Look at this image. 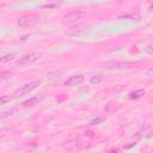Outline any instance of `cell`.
Masks as SVG:
<instances>
[{
  "label": "cell",
  "instance_id": "7c38bea8",
  "mask_svg": "<svg viewBox=\"0 0 153 153\" xmlns=\"http://www.w3.org/2000/svg\"><path fill=\"white\" fill-rule=\"evenodd\" d=\"M13 57H14V54H7V55H4V56L1 57V62H7V61H11Z\"/></svg>",
  "mask_w": 153,
  "mask_h": 153
},
{
  "label": "cell",
  "instance_id": "e0dca14e",
  "mask_svg": "<svg viewBox=\"0 0 153 153\" xmlns=\"http://www.w3.org/2000/svg\"><path fill=\"white\" fill-rule=\"evenodd\" d=\"M146 75L147 76H153V67H151V68H148L146 71Z\"/></svg>",
  "mask_w": 153,
  "mask_h": 153
},
{
  "label": "cell",
  "instance_id": "5b68a950",
  "mask_svg": "<svg viewBox=\"0 0 153 153\" xmlns=\"http://www.w3.org/2000/svg\"><path fill=\"white\" fill-rule=\"evenodd\" d=\"M86 17V12L84 11H80V10H76V11H72V12H68L65 14L63 19L68 23H76L81 19H84Z\"/></svg>",
  "mask_w": 153,
  "mask_h": 153
},
{
  "label": "cell",
  "instance_id": "52a82bcc",
  "mask_svg": "<svg viewBox=\"0 0 153 153\" xmlns=\"http://www.w3.org/2000/svg\"><path fill=\"white\" fill-rule=\"evenodd\" d=\"M85 31H86V29L82 27V26H71L66 30V35L74 37V36H79V35L84 33Z\"/></svg>",
  "mask_w": 153,
  "mask_h": 153
},
{
  "label": "cell",
  "instance_id": "2e32d148",
  "mask_svg": "<svg viewBox=\"0 0 153 153\" xmlns=\"http://www.w3.org/2000/svg\"><path fill=\"white\" fill-rule=\"evenodd\" d=\"M7 102H10V97L7 98V97L2 96V97H1V104H2V105H5V104H6Z\"/></svg>",
  "mask_w": 153,
  "mask_h": 153
},
{
  "label": "cell",
  "instance_id": "277c9868",
  "mask_svg": "<svg viewBox=\"0 0 153 153\" xmlns=\"http://www.w3.org/2000/svg\"><path fill=\"white\" fill-rule=\"evenodd\" d=\"M41 85V81L39 80H35V81H31V82H29V84H25V85H23V86H20L19 88H17L16 91H14V96H25V94H27L29 92H31V91H33L37 86H39Z\"/></svg>",
  "mask_w": 153,
  "mask_h": 153
},
{
  "label": "cell",
  "instance_id": "5bb4252c",
  "mask_svg": "<svg viewBox=\"0 0 153 153\" xmlns=\"http://www.w3.org/2000/svg\"><path fill=\"white\" fill-rule=\"evenodd\" d=\"M145 51L148 53V54H153V43L146 45V47H145Z\"/></svg>",
  "mask_w": 153,
  "mask_h": 153
},
{
  "label": "cell",
  "instance_id": "7a4b0ae2",
  "mask_svg": "<svg viewBox=\"0 0 153 153\" xmlns=\"http://www.w3.org/2000/svg\"><path fill=\"white\" fill-rule=\"evenodd\" d=\"M135 66V62L129 61H108L103 63V67L106 69H127Z\"/></svg>",
  "mask_w": 153,
  "mask_h": 153
},
{
  "label": "cell",
  "instance_id": "9c48e42d",
  "mask_svg": "<svg viewBox=\"0 0 153 153\" xmlns=\"http://www.w3.org/2000/svg\"><path fill=\"white\" fill-rule=\"evenodd\" d=\"M143 94H145V90L143 88H139V90H135V91L130 92L128 94V98L129 99H137V98H141Z\"/></svg>",
  "mask_w": 153,
  "mask_h": 153
},
{
  "label": "cell",
  "instance_id": "9a60e30c",
  "mask_svg": "<svg viewBox=\"0 0 153 153\" xmlns=\"http://www.w3.org/2000/svg\"><path fill=\"white\" fill-rule=\"evenodd\" d=\"M10 75H11V73H10V72L2 71V72H1V80H5V79H7Z\"/></svg>",
  "mask_w": 153,
  "mask_h": 153
},
{
  "label": "cell",
  "instance_id": "6da1fadb",
  "mask_svg": "<svg viewBox=\"0 0 153 153\" xmlns=\"http://www.w3.org/2000/svg\"><path fill=\"white\" fill-rule=\"evenodd\" d=\"M38 22H39V18H38V16H35V14L22 16L17 19V24L20 27H31V26L37 25Z\"/></svg>",
  "mask_w": 153,
  "mask_h": 153
},
{
  "label": "cell",
  "instance_id": "d6986e66",
  "mask_svg": "<svg viewBox=\"0 0 153 153\" xmlns=\"http://www.w3.org/2000/svg\"><path fill=\"white\" fill-rule=\"evenodd\" d=\"M50 1H61V0H50Z\"/></svg>",
  "mask_w": 153,
  "mask_h": 153
},
{
  "label": "cell",
  "instance_id": "ac0fdd59",
  "mask_svg": "<svg viewBox=\"0 0 153 153\" xmlns=\"http://www.w3.org/2000/svg\"><path fill=\"white\" fill-rule=\"evenodd\" d=\"M133 146H135V143H130V145H127L124 148H130V147H133Z\"/></svg>",
  "mask_w": 153,
  "mask_h": 153
},
{
  "label": "cell",
  "instance_id": "3957f363",
  "mask_svg": "<svg viewBox=\"0 0 153 153\" xmlns=\"http://www.w3.org/2000/svg\"><path fill=\"white\" fill-rule=\"evenodd\" d=\"M39 56H41L39 53H30V54H26V55L22 56L19 60H17L16 65H17V66H20V67L32 65L33 62H36V61L39 59Z\"/></svg>",
  "mask_w": 153,
  "mask_h": 153
},
{
  "label": "cell",
  "instance_id": "4fadbf2b",
  "mask_svg": "<svg viewBox=\"0 0 153 153\" xmlns=\"http://www.w3.org/2000/svg\"><path fill=\"white\" fill-rule=\"evenodd\" d=\"M103 121H104V117H97V118H94V120H92V121L90 122V126H94V124L102 123Z\"/></svg>",
  "mask_w": 153,
  "mask_h": 153
},
{
  "label": "cell",
  "instance_id": "ffe728a7",
  "mask_svg": "<svg viewBox=\"0 0 153 153\" xmlns=\"http://www.w3.org/2000/svg\"><path fill=\"white\" fill-rule=\"evenodd\" d=\"M152 8H153V5H152Z\"/></svg>",
  "mask_w": 153,
  "mask_h": 153
},
{
  "label": "cell",
  "instance_id": "30bf717a",
  "mask_svg": "<svg viewBox=\"0 0 153 153\" xmlns=\"http://www.w3.org/2000/svg\"><path fill=\"white\" fill-rule=\"evenodd\" d=\"M103 81V75H94V76H92L91 79H90V82L92 84V85H98V84H100Z\"/></svg>",
  "mask_w": 153,
  "mask_h": 153
},
{
  "label": "cell",
  "instance_id": "8fae6325",
  "mask_svg": "<svg viewBox=\"0 0 153 153\" xmlns=\"http://www.w3.org/2000/svg\"><path fill=\"white\" fill-rule=\"evenodd\" d=\"M118 19H130V20H139L140 17L137 14H126V16H120Z\"/></svg>",
  "mask_w": 153,
  "mask_h": 153
},
{
  "label": "cell",
  "instance_id": "8992f818",
  "mask_svg": "<svg viewBox=\"0 0 153 153\" xmlns=\"http://www.w3.org/2000/svg\"><path fill=\"white\" fill-rule=\"evenodd\" d=\"M82 81H84V76L82 75H72V76H69L63 82V85L65 86H68V87H74V86L80 85Z\"/></svg>",
  "mask_w": 153,
  "mask_h": 153
},
{
  "label": "cell",
  "instance_id": "ba28073f",
  "mask_svg": "<svg viewBox=\"0 0 153 153\" xmlns=\"http://www.w3.org/2000/svg\"><path fill=\"white\" fill-rule=\"evenodd\" d=\"M43 97H38V96H35V97H32V98H30V99H27V100H25L24 103H23V106L24 108H27V106H33V105H36L41 99H42Z\"/></svg>",
  "mask_w": 153,
  "mask_h": 153
}]
</instances>
